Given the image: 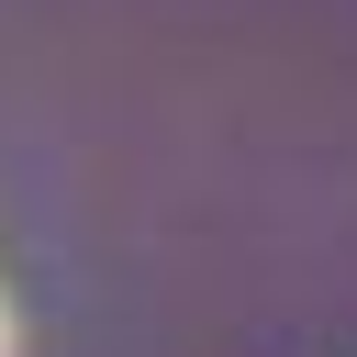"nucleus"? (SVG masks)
Wrapping results in <instances>:
<instances>
[{
  "mask_svg": "<svg viewBox=\"0 0 357 357\" xmlns=\"http://www.w3.org/2000/svg\"><path fill=\"white\" fill-rule=\"evenodd\" d=\"M0 357H11V301H0Z\"/></svg>",
  "mask_w": 357,
  "mask_h": 357,
  "instance_id": "1",
  "label": "nucleus"
}]
</instances>
